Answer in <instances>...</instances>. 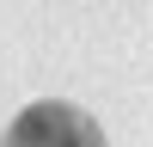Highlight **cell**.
Masks as SVG:
<instances>
[{
  "mask_svg": "<svg viewBox=\"0 0 153 147\" xmlns=\"http://www.w3.org/2000/svg\"><path fill=\"white\" fill-rule=\"evenodd\" d=\"M0 147H104V129H98L80 104L43 98V104H25L19 117L6 122Z\"/></svg>",
  "mask_w": 153,
  "mask_h": 147,
  "instance_id": "6da1fadb",
  "label": "cell"
}]
</instances>
